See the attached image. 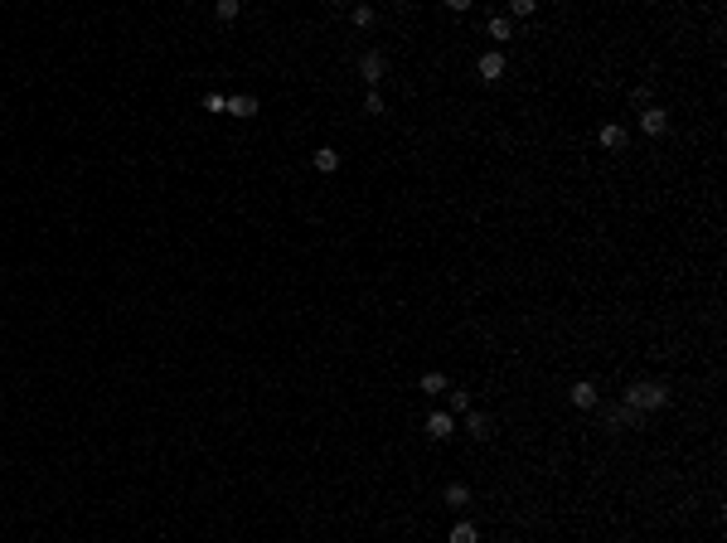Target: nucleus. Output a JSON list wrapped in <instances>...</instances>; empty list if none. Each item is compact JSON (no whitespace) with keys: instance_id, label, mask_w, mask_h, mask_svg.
Wrapping results in <instances>:
<instances>
[{"instance_id":"obj_1","label":"nucleus","mask_w":727,"mask_h":543,"mask_svg":"<svg viewBox=\"0 0 727 543\" xmlns=\"http://www.w3.org/2000/svg\"><path fill=\"white\" fill-rule=\"evenodd\" d=\"M625 408H635V413H659L664 403H669V388L664 383H650V378H640V383H630L621 393Z\"/></svg>"},{"instance_id":"obj_2","label":"nucleus","mask_w":727,"mask_h":543,"mask_svg":"<svg viewBox=\"0 0 727 543\" xmlns=\"http://www.w3.org/2000/svg\"><path fill=\"white\" fill-rule=\"evenodd\" d=\"M606 427H611V432H630V427H640V413L625 408V403H616V408H606Z\"/></svg>"},{"instance_id":"obj_3","label":"nucleus","mask_w":727,"mask_h":543,"mask_svg":"<svg viewBox=\"0 0 727 543\" xmlns=\"http://www.w3.org/2000/svg\"><path fill=\"white\" fill-rule=\"evenodd\" d=\"M640 131H645V136H664V131H669V112L664 107H645L640 112Z\"/></svg>"},{"instance_id":"obj_4","label":"nucleus","mask_w":727,"mask_h":543,"mask_svg":"<svg viewBox=\"0 0 727 543\" xmlns=\"http://www.w3.org/2000/svg\"><path fill=\"white\" fill-rule=\"evenodd\" d=\"M383 68H388V59H383L378 49H369V54L359 59V78H364V83H378V78H383Z\"/></svg>"},{"instance_id":"obj_5","label":"nucleus","mask_w":727,"mask_h":543,"mask_svg":"<svg viewBox=\"0 0 727 543\" xmlns=\"http://www.w3.org/2000/svg\"><path fill=\"white\" fill-rule=\"evenodd\" d=\"M475 68H480V78H485V83H500V78H505V54H500V49H490V54H480V63H475Z\"/></svg>"},{"instance_id":"obj_6","label":"nucleus","mask_w":727,"mask_h":543,"mask_svg":"<svg viewBox=\"0 0 727 543\" xmlns=\"http://www.w3.org/2000/svg\"><path fill=\"white\" fill-rule=\"evenodd\" d=\"M451 432H456V418H451V413H431V418H427V436H431V441H446Z\"/></svg>"},{"instance_id":"obj_7","label":"nucleus","mask_w":727,"mask_h":543,"mask_svg":"<svg viewBox=\"0 0 727 543\" xmlns=\"http://www.w3.org/2000/svg\"><path fill=\"white\" fill-rule=\"evenodd\" d=\"M567 398H572V408H582V413H587V408H597V383H587V378H582V383H572V393H567Z\"/></svg>"},{"instance_id":"obj_8","label":"nucleus","mask_w":727,"mask_h":543,"mask_svg":"<svg viewBox=\"0 0 727 543\" xmlns=\"http://www.w3.org/2000/svg\"><path fill=\"white\" fill-rule=\"evenodd\" d=\"M597 141H602L606 151H621V146H625V126H621V121H606V126L597 131Z\"/></svg>"},{"instance_id":"obj_9","label":"nucleus","mask_w":727,"mask_h":543,"mask_svg":"<svg viewBox=\"0 0 727 543\" xmlns=\"http://www.w3.org/2000/svg\"><path fill=\"white\" fill-rule=\"evenodd\" d=\"M311 165L320 170V175H330V170H339V151H330V146H320L311 155Z\"/></svg>"},{"instance_id":"obj_10","label":"nucleus","mask_w":727,"mask_h":543,"mask_svg":"<svg viewBox=\"0 0 727 543\" xmlns=\"http://www.w3.org/2000/svg\"><path fill=\"white\" fill-rule=\"evenodd\" d=\"M223 112H233V116H252V112H257V98H252V93H238V98H228V107Z\"/></svg>"},{"instance_id":"obj_11","label":"nucleus","mask_w":727,"mask_h":543,"mask_svg":"<svg viewBox=\"0 0 727 543\" xmlns=\"http://www.w3.org/2000/svg\"><path fill=\"white\" fill-rule=\"evenodd\" d=\"M466 432H470V436H480V441H485V436L495 432V427H490V418H485V413H466Z\"/></svg>"},{"instance_id":"obj_12","label":"nucleus","mask_w":727,"mask_h":543,"mask_svg":"<svg viewBox=\"0 0 727 543\" xmlns=\"http://www.w3.org/2000/svg\"><path fill=\"white\" fill-rule=\"evenodd\" d=\"M446 413H451V418H466V413H470V393H466V388H451V408H446Z\"/></svg>"},{"instance_id":"obj_13","label":"nucleus","mask_w":727,"mask_h":543,"mask_svg":"<svg viewBox=\"0 0 727 543\" xmlns=\"http://www.w3.org/2000/svg\"><path fill=\"white\" fill-rule=\"evenodd\" d=\"M446 505H456V510H466V505H470V490H466L461 480H451V485H446Z\"/></svg>"},{"instance_id":"obj_14","label":"nucleus","mask_w":727,"mask_h":543,"mask_svg":"<svg viewBox=\"0 0 727 543\" xmlns=\"http://www.w3.org/2000/svg\"><path fill=\"white\" fill-rule=\"evenodd\" d=\"M451 543H480V534H475V524H470V519H461V524L451 529Z\"/></svg>"},{"instance_id":"obj_15","label":"nucleus","mask_w":727,"mask_h":543,"mask_svg":"<svg viewBox=\"0 0 727 543\" xmlns=\"http://www.w3.org/2000/svg\"><path fill=\"white\" fill-rule=\"evenodd\" d=\"M422 393H427V398L446 393V374H422Z\"/></svg>"},{"instance_id":"obj_16","label":"nucleus","mask_w":727,"mask_h":543,"mask_svg":"<svg viewBox=\"0 0 727 543\" xmlns=\"http://www.w3.org/2000/svg\"><path fill=\"white\" fill-rule=\"evenodd\" d=\"M349 20H354L359 29H369V24H374V10H369V5H354V10H349Z\"/></svg>"},{"instance_id":"obj_17","label":"nucleus","mask_w":727,"mask_h":543,"mask_svg":"<svg viewBox=\"0 0 727 543\" xmlns=\"http://www.w3.org/2000/svg\"><path fill=\"white\" fill-rule=\"evenodd\" d=\"M238 10H243L238 0H218V10H213V15H218V20H238Z\"/></svg>"},{"instance_id":"obj_18","label":"nucleus","mask_w":727,"mask_h":543,"mask_svg":"<svg viewBox=\"0 0 727 543\" xmlns=\"http://www.w3.org/2000/svg\"><path fill=\"white\" fill-rule=\"evenodd\" d=\"M490 39H510V20H505V15L490 20Z\"/></svg>"},{"instance_id":"obj_19","label":"nucleus","mask_w":727,"mask_h":543,"mask_svg":"<svg viewBox=\"0 0 727 543\" xmlns=\"http://www.w3.org/2000/svg\"><path fill=\"white\" fill-rule=\"evenodd\" d=\"M364 112H369V116H383V98H378V93H369V98H364Z\"/></svg>"},{"instance_id":"obj_20","label":"nucleus","mask_w":727,"mask_h":543,"mask_svg":"<svg viewBox=\"0 0 727 543\" xmlns=\"http://www.w3.org/2000/svg\"><path fill=\"white\" fill-rule=\"evenodd\" d=\"M204 107H208V112H223V107H228V98H218V93H208V98H204Z\"/></svg>"}]
</instances>
